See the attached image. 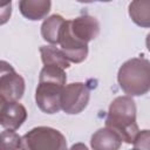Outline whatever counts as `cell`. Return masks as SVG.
Segmentation results:
<instances>
[{"mask_svg": "<svg viewBox=\"0 0 150 150\" xmlns=\"http://www.w3.org/2000/svg\"><path fill=\"white\" fill-rule=\"evenodd\" d=\"M40 54L43 66H56L61 67L64 70L70 67L69 60L66 57V55L62 53L60 48L56 46H41L40 47Z\"/></svg>", "mask_w": 150, "mask_h": 150, "instance_id": "14", "label": "cell"}, {"mask_svg": "<svg viewBox=\"0 0 150 150\" xmlns=\"http://www.w3.org/2000/svg\"><path fill=\"white\" fill-rule=\"evenodd\" d=\"M68 150H89V149H88L87 145L83 144V143H75V144H73Z\"/></svg>", "mask_w": 150, "mask_h": 150, "instance_id": "17", "label": "cell"}, {"mask_svg": "<svg viewBox=\"0 0 150 150\" xmlns=\"http://www.w3.org/2000/svg\"><path fill=\"white\" fill-rule=\"evenodd\" d=\"M117 82L130 97L145 95L150 91V61L143 57L127 60L118 69Z\"/></svg>", "mask_w": 150, "mask_h": 150, "instance_id": "3", "label": "cell"}, {"mask_svg": "<svg viewBox=\"0 0 150 150\" xmlns=\"http://www.w3.org/2000/svg\"><path fill=\"white\" fill-rule=\"evenodd\" d=\"M129 16L142 28H150V0H135L129 4Z\"/></svg>", "mask_w": 150, "mask_h": 150, "instance_id": "13", "label": "cell"}, {"mask_svg": "<svg viewBox=\"0 0 150 150\" xmlns=\"http://www.w3.org/2000/svg\"><path fill=\"white\" fill-rule=\"evenodd\" d=\"M145 45H146V48H148V50L150 52V33L146 35V39H145Z\"/></svg>", "mask_w": 150, "mask_h": 150, "instance_id": "18", "label": "cell"}, {"mask_svg": "<svg viewBox=\"0 0 150 150\" xmlns=\"http://www.w3.org/2000/svg\"><path fill=\"white\" fill-rule=\"evenodd\" d=\"M132 150H135V149H132Z\"/></svg>", "mask_w": 150, "mask_h": 150, "instance_id": "19", "label": "cell"}, {"mask_svg": "<svg viewBox=\"0 0 150 150\" xmlns=\"http://www.w3.org/2000/svg\"><path fill=\"white\" fill-rule=\"evenodd\" d=\"M132 144L135 150H150V130H139Z\"/></svg>", "mask_w": 150, "mask_h": 150, "instance_id": "16", "label": "cell"}, {"mask_svg": "<svg viewBox=\"0 0 150 150\" xmlns=\"http://www.w3.org/2000/svg\"><path fill=\"white\" fill-rule=\"evenodd\" d=\"M122 137L111 128H101L91 135L90 146L93 150H120Z\"/></svg>", "mask_w": 150, "mask_h": 150, "instance_id": "10", "label": "cell"}, {"mask_svg": "<svg viewBox=\"0 0 150 150\" xmlns=\"http://www.w3.org/2000/svg\"><path fill=\"white\" fill-rule=\"evenodd\" d=\"M50 6L52 2L49 0H21L19 2L21 14L30 21H39L46 18L50 11Z\"/></svg>", "mask_w": 150, "mask_h": 150, "instance_id": "11", "label": "cell"}, {"mask_svg": "<svg viewBox=\"0 0 150 150\" xmlns=\"http://www.w3.org/2000/svg\"><path fill=\"white\" fill-rule=\"evenodd\" d=\"M20 150H68L63 134L50 127H35L21 137Z\"/></svg>", "mask_w": 150, "mask_h": 150, "instance_id": "4", "label": "cell"}, {"mask_svg": "<svg viewBox=\"0 0 150 150\" xmlns=\"http://www.w3.org/2000/svg\"><path fill=\"white\" fill-rule=\"evenodd\" d=\"M136 103L132 97L118 96L109 105L105 117V127L115 130L123 142L131 144L139 129L136 122Z\"/></svg>", "mask_w": 150, "mask_h": 150, "instance_id": "2", "label": "cell"}, {"mask_svg": "<svg viewBox=\"0 0 150 150\" xmlns=\"http://www.w3.org/2000/svg\"><path fill=\"white\" fill-rule=\"evenodd\" d=\"M59 45H60V49L66 55V57L69 60V62L81 63L88 56V45L76 40L70 34L68 26H67V20L63 23L62 29H61L60 38H59Z\"/></svg>", "mask_w": 150, "mask_h": 150, "instance_id": "8", "label": "cell"}, {"mask_svg": "<svg viewBox=\"0 0 150 150\" xmlns=\"http://www.w3.org/2000/svg\"><path fill=\"white\" fill-rule=\"evenodd\" d=\"M25 94V80L6 61H1L0 97L1 102L19 101Z\"/></svg>", "mask_w": 150, "mask_h": 150, "instance_id": "6", "label": "cell"}, {"mask_svg": "<svg viewBox=\"0 0 150 150\" xmlns=\"http://www.w3.org/2000/svg\"><path fill=\"white\" fill-rule=\"evenodd\" d=\"M19 149H21V137L14 130L4 129L1 132V150Z\"/></svg>", "mask_w": 150, "mask_h": 150, "instance_id": "15", "label": "cell"}, {"mask_svg": "<svg viewBox=\"0 0 150 150\" xmlns=\"http://www.w3.org/2000/svg\"><path fill=\"white\" fill-rule=\"evenodd\" d=\"M27 118L26 108L18 101L1 102L0 108V124L4 129L16 130Z\"/></svg>", "mask_w": 150, "mask_h": 150, "instance_id": "9", "label": "cell"}, {"mask_svg": "<svg viewBox=\"0 0 150 150\" xmlns=\"http://www.w3.org/2000/svg\"><path fill=\"white\" fill-rule=\"evenodd\" d=\"M67 26L70 34L79 41L87 43L95 40L100 33V23L96 18L83 14L75 19L67 20Z\"/></svg>", "mask_w": 150, "mask_h": 150, "instance_id": "7", "label": "cell"}, {"mask_svg": "<svg viewBox=\"0 0 150 150\" xmlns=\"http://www.w3.org/2000/svg\"><path fill=\"white\" fill-rule=\"evenodd\" d=\"M66 20L60 14H53L43 20L41 25V36L50 45H59V38Z\"/></svg>", "mask_w": 150, "mask_h": 150, "instance_id": "12", "label": "cell"}, {"mask_svg": "<svg viewBox=\"0 0 150 150\" xmlns=\"http://www.w3.org/2000/svg\"><path fill=\"white\" fill-rule=\"evenodd\" d=\"M90 90L87 83L73 82L66 84L61 94V109L68 115L82 112L88 105Z\"/></svg>", "mask_w": 150, "mask_h": 150, "instance_id": "5", "label": "cell"}, {"mask_svg": "<svg viewBox=\"0 0 150 150\" xmlns=\"http://www.w3.org/2000/svg\"><path fill=\"white\" fill-rule=\"evenodd\" d=\"M67 82L63 68L43 66L35 90V102L45 114H56L61 110V94Z\"/></svg>", "mask_w": 150, "mask_h": 150, "instance_id": "1", "label": "cell"}]
</instances>
